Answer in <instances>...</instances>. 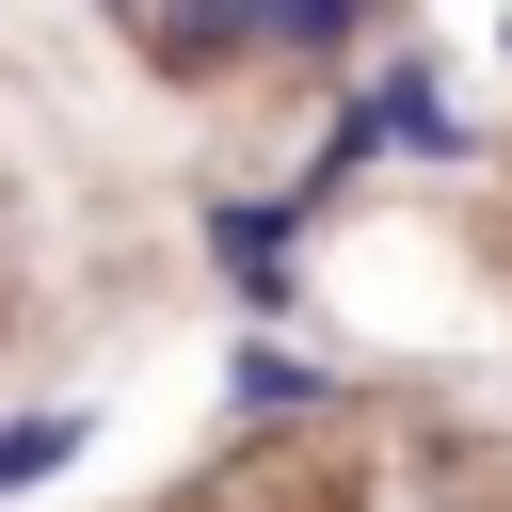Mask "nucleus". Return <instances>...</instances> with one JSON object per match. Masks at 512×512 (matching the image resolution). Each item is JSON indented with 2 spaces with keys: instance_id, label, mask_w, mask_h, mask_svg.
I'll use <instances>...</instances> for the list:
<instances>
[{
  "instance_id": "f257e3e1",
  "label": "nucleus",
  "mask_w": 512,
  "mask_h": 512,
  "mask_svg": "<svg viewBox=\"0 0 512 512\" xmlns=\"http://www.w3.org/2000/svg\"><path fill=\"white\" fill-rule=\"evenodd\" d=\"M368 144H464V128H448V80H432V64H384V80L352 96L336 160H368Z\"/></svg>"
},
{
  "instance_id": "f03ea898",
  "label": "nucleus",
  "mask_w": 512,
  "mask_h": 512,
  "mask_svg": "<svg viewBox=\"0 0 512 512\" xmlns=\"http://www.w3.org/2000/svg\"><path fill=\"white\" fill-rule=\"evenodd\" d=\"M288 240H304V208H256V192H224V208H208V256H224V288H240V304H288Z\"/></svg>"
},
{
  "instance_id": "7ed1b4c3",
  "label": "nucleus",
  "mask_w": 512,
  "mask_h": 512,
  "mask_svg": "<svg viewBox=\"0 0 512 512\" xmlns=\"http://www.w3.org/2000/svg\"><path fill=\"white\" fill-rule=\"evenodd\" d=\"M224 400H240V416H304V400H320V368H304V352H256V336H240Z\"/></svg>"
},
{
  "instance_id": "20e7f679",
  "label": "nucleus",
  "mask_w": 512,
  "mask_h": 512,
  "mask_svg": "<svg viewBox=\"0 0 512 512\" xmlns=\"http://www.w3.org/2000/svg\"><path fill=\"white\" fill-rule=\"evenodd\" d=\"M240 32H256L240 0H160V64H224Z\"/></svg>"
},
{
  "instance_id": "39448f33",
  "label": "nucleus",
  "mask_w": 512,
  "mask_h": 512,
  "mask_svg": "<svg viewBox=\"0 0 512 512\" xmlns=\"http://www.w3.org/2000/svg\"><path fill=\"white\" fill-rule=\"evenodd\" d=\"M240 16H256L272 48H304V64H320V48H352V16H368V0H240Z\"/></svg>"
},
{
  "instance_id": "423d86ee",
  "label": "nucleus",
  "mask_w": 512,
  "mask_h": 512,
  "mask_svg": "<svg viewBox=\"0 0 512 512\" xmlns=\"http://www.w3.org/2000/svg\"><path fill=\"white\" fill-rule=\"evenodd\" d=\"M64 448H80V416H16V432H0V496H16V480H48Z\"/></svg>"
},
{
  "instance_id": "0eeeda50",
  "label": "nucleus",
  "mask_w": 512,
  "mask_h": 512,
  "mask_svg": "<svg viewBox=\"0 0 512 512\" xmlns=\"http://www.w3.org/2000/svg\"><path fill=\"white\" fill-rule=\"evenodd\" d=\"M496 48H512V16H496Z\"/></svg>"
}]
</instances>
